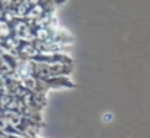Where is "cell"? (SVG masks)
Here are the masks:
<instances>
[{
  "label": "cell",
  "instance_id": "cell-1",
  "mask_svg": "<svg viewBox=\"0 0 150 138\" xmlns=\"http://www.w3.org/2000/svg\"><path fill=\"white\" fill-rule=\"evenodd\" d=\"M4 137L7 138H38L37 135H28V134H22V132H19V131H16V130H13L12 127H6L3 131H0Z\"/></svg>",
  "mask_w": 150,
  "mask_h": 138
}]
</instances>
